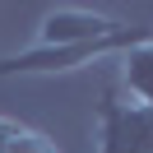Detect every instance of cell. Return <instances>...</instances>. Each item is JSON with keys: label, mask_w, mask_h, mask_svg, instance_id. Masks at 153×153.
<instances>
[{"label": "cell", "mask_w": 153, "mask_h": 153, "mask_svg": "<svg viewBox=\"0 0 153 153\" xmlns=\"http://www.w3.org/2000/svg\"><path fill=\"white\" fill-rule=\"evenodd\" d=\"M144 37V28H125L107 42H84V47H23V51H10L0 56V79H14V74H70V70H84V65H97L107 56H121L130 51L134 42Z\"/></svg>", "instance_id": "6da1fadb"}, {"label": "cell", "mask_w": 153, "mask_h": 153, "mask_svg": "<svg viewBox=\"0 0 153 153\" xmlns=\"http://www.w3.org/2000/svg\"><path fill=\"white\" fill-rule=\"evenodd\" d=\"M97 153H153V107L130 102L121 84L97 102Z\"/></svg>", "instance_id": "7a4b0ae2"}, {"label": "cell", "mask_w": 153, "mask_h": 153, "mask_svg": "<svg viewBox=\"0 0 153 153\" xmlns=\"http://www.w3.org/2000/svg\"><path fill=\"white\" fill-rule=\"evenodd\" d=\"M125 28H130L125 19H111V14H97V10H79V5H60V10L42 14L33 47H84V42H107Z\"/></svg>", "instance_id": "3957f363"}, {"label": "cell", "mask_w": 153, "mask_h": 153, "mask_svg": "<svg viewBox=\"0 0 153 153\" xmlns=\"http://www.w3.org/2000/svg\"><path fill=\"white\" fill-rule=\"evenodd\" d=\"M116 65H121V93L130 102L153 107V33H144L130 51H121Z\"/></svg>", "instance_id": "277c9868"}, {"label": "cell", "mask_w": 153, "mask_h": 153, "mask_svg": "<svg viewBox=\"0 0 153 153\" xmlns=\"http://www.w3.org/2000/svg\"><path fill=\"white\" fill-rule=\"evenodd\" d=\"M0 153H65L51 134H42V130H33V125H19L14 121V130H10V139H5V149Z\"/></svg>", "instance_id": "5b68a950"}]
</instances>
